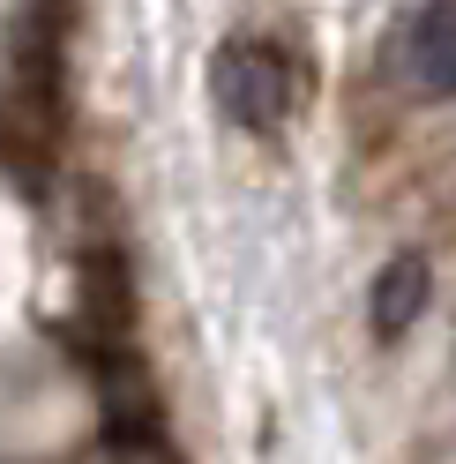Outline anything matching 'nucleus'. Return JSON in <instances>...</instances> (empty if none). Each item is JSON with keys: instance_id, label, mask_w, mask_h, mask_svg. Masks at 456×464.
Masks as SVG:
<instances>
[{"instance_id": "nucleus-1", "label": "nucleus", "mask_w": 456, "mask_h": 464, "mask_svg": "<svg viewBox=\"0 0 456 464\" xmlns=\"http://www.w3.org/2000/svg\"><path fill=\"white\" fill-rule=\"evenodd\" d=\"M210 98L233 128L270 135L284 112H292V75H284V53L262 38H224L210 61Z\"/></svg>"}, {"instance_id": "nucleus-3", "label": "nucleus", "mask_w": 456, "mask_h": 464, "mask_svg": "<svg viewBox=\"0 0 456 464\" xmlns=\"http://www.w3.org/2000/svg\"><path fill=\"white\" fill-rule=\"evenodd\" d=\"M426 293H434V277H426L419 255H396V263H382L375 293H366V323H375V337H404L419 314H426Z\"/></svg>"}, {"instance_id": "nucleus-2", "label": "nucleus", "mask_w": 456, "mask_h": 464, "mask_svg": "<svg viewBox=\"0 0 456 464\" xmlns=\"http://www.w3.org/2000/svg\"><path fill=\"white\" fill-rule=\"evenodd\" d=\"M404 75L426 98H456V0H426L404 31Z\"/></svg>"}]
</instances>
